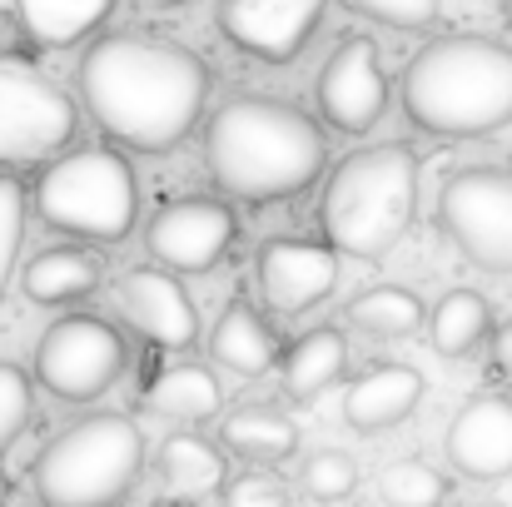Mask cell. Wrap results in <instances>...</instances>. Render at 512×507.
I'll return each mask as SVG.
<instances>
[{"instance_id":"6","label":"cell","mask_w":512,"mask_h":507,"mask_svg":"<svg viewBox=\"0 0 512 507\" xmlns=\"http://www.w3.org/2000/svg\"><path fill=\"white\" fill-rule=\"evenodd\" d=\"M35 209L60 234L120 244L135 229V214H140L135 169L125 155H115L105 145L60 155L35 184Z\"/></svg>"},{"instance_id":"5","label":"cell","mask_w":512,"mask_h":507,"mask_svg":"<svg viewBox=\"0 0 512 507\" xmlns=\"http://www.w3.org/2000/svg\"><path fill=\"white\" fill-rule=\"evenodd\" d=\"M145 468V438L120 413H95L65 428L35 463L45 507H115Z\"/></svg>"},{"instance_id":"31","label":"cell","mask_w":512,"mask_h":507,"mask_svg":"<svg viewBox=\"0 0 512 507\" xmlns=\"http://www.w3.org/2000/svg\"><path fill=\"white\" fill-rule=\"evenodd\" d=\"M219 507H289V493L279 478H264V473H239L234 483H224V498Z\"/></svg>"},{"instance_id":"11","label":"cell","mask_w":512,"mask_h":507,"mask_svg":"<svg viewBox=\"0 0 512 507\" xmlns=\"http://www.w3.org/2000/svg\"><path fill=\"white\" fill-rule=\"evenodd\" d=\"M324 10L329 0H219L214 25L234 50L264 65H289L319 30Z\"/></svg>"},{"instance_id":"29","label":"cell","mask_w":512,"mask_h":507,"mask_svg":"<svg viewBox=\"0 0 512 507\" xmlns=\"http://www.w3.org/2000/svg\"><path fill=\"white\" fill-rule=\"evenodd\" d=\"M348 5L393 30H428L443 15V0H348Z\"/></svg>"},{"instance_id":"3","label":"cell","mask_w":512,"mask_h":507,"mask_svg":"<svg viewBox=\"0 0 512 507\" xmlns=\"http://www.w3.org/2000/svg\"><path fill=\"white\" fill-rule=\"evenodd\" d=\"M403 110L443 140H478L512 125V45L488 35H443L403 70Z\"/></svg>"},{"instance_id":"19","label":"cell","mask_w":512,"mask_h":507,"mask_svg":"<svg viewBox=\"0 0 512 507\" xmlns=\"http://www.w3.org/2000/svg\"><path fill=\"white\" fill-rule=\"evenodd\" d=\"M20 284H25L30 304L55 309V304H75V299L95 294L100 289V264L85 249H45L25 264Z\"/></svg>"},{"instance_id":"18","label":"cell","mask_w":512,"mask_h":507,"mask_svg":"<svg viewBox=\"0 0 512 507\" xmlns=\"http://www.w3.org/2000/svg\"><path fill=\"white\" fill-rule=\"evenodd\" d=\"M348 368V343L339 329H309L279 353V378L289 398H319L324 388H334Z\"/></svg>"},{"instance_id":"10","label":"cell","mask_w":512,"mask_h":507,"mask_svg":"<svg viewBox=\"0 0 512 507\" xmlns=\"http://www.w3.org/2000/svg\"><path fill=\"white\" fill-rule=\"evenodd\" d=\"M239 224H234V209L224 199H209V194H194V199H174L165 204L155 219H150V254H155V269L165 274H209L229 244H234Z\"/></svg>"},{"instance_id":"33","label":"cell","mask_w":512,"mask_h":507,"mask_svg":"<svg viewBox=\"0 0 512 507\" xmlns=\"http://www.w3.org/2000/svg\"><path fill=\"white\" fill-rule=\"evenodd\" d=\"M155 5H184V0H155Z\"/></svg>"},{"instance_id":"27","label":"cell","mask_w":512,"mask_h":507,"mask_svg":"<svg viewBox=\"0 0 512 507\" xmlns=\"http://www.w3.org/2000/svg\"><path fill=\"white\" fill-rule=\"evenodd\" d=\"M358 488V468L353 458L339 448H319L304 458V493L319 498V503H343L348 493Z\"/></svg>"},{"instance_id":"28","label":"cell","mask_w":512,"mask_h":507,"mask_svg":"<svg viewBox=\"0 0 512 507\" xmlns=\"http://www.w3.org/2000/svg\"><path fill=\"white\" fill-rule=\"evenodd\" d=\"M20 234H25V184L5 174L0 179V299H5V284L15 274Z\"/></svg>"},{"instance_id":"9","label":"cell","mask_w":512,"mask_h":507,"mask_svg":"<svg viewBox=\"0 0 512 507\" xmlns=\"http://www.w3.org/2000/svg\"><path fill=\"white\" fill-rule=\"evenodd\" d=\"M438 224L473 264L512 274V169L473 165L448 174L438 194Z\"/></svg>"},{"instance_id":"14","label":"cell","mask_w":512,"mask_h":507,"mask_svg":"<svg viewBox=\"0 0 512 507\" xmlns=\"http://www.w3.org/2000/svg\"><path fill=\"white\" fill-rule=\"evenodd\" d=\"M448 463L478 483L512 473V403L503 393H478L458 408L448 423Z\"/></svg>"},{"instance_id":"2","label":"cell","mask_w":512,"mask_h":507,"mask_svg":"<svg viewBox=\"0 0 512 507\" xmlns=\"http://www.w3.org/2000/svg\"><path fill=\"white\" fill-rule=\"evenodd\" d=\"M204 160L224 194L274 204L309 189L324 174L329 145L299 105L269 95H234L209 115Z\"/></svg>"},{"instance_id":"34","label":"cell","mask_w":512,"mask_h":507,"mask_svg":"<svg viewBox=\"0 0 512 507\" xmlns=\"http://www.w3.org/2000/svg\"><path fill=\"white\" fill-rule=\"evenodd\" d=\"M498 5H503V10H508V15H512V0H498Z\"/></svg>"},{"instance_id":"15","label":"cell","mask_w":512,"mask_h":507,"mask_svg":"<svg viewBox=\"0 0 512 507\" xmlns=\"http://www.w3.org/2000/svg\"><path fill=\"white\" fill-rule=\"evenodd\" d=\"M120 309H125V319L140 329V334L150 338V343H160V348H194V338H199V314H194V299L184 294V284L165 274V269H130L125 279H120Z\"/></svg>"},{"instance_id":"20","label":"cell","mask_w":512,"mask_h":507,"mask_svg":"<svg viewBox=\"0 0 512 507\" xmlns=\"http://www.w3.org/2000/svg\"><path fill=\"white\" fill-rule=\"evenodd\" d=\"M145 408L160 418H174V423H204L224 408V393H219V378L209 368L174 363L145 388Z\"/></svg>"},{"instance_id":"35","label":"cell","mask_w":512,"mask_h":507,"mask_svg":"<svg viewBox=\"0 0 512 507\" xmlns=\"http://www.w3.org/2000/svg\"><path fill=\"white\" fill-rule=\"evenodd\" d=\"M478 507H503V503H478Z\"/></svg>"},{"instance_id":"24","label":"cell","mask_w":512,"mask_h":507,"mask_svg":"<svg viewBox=\"0 0 512 507\" xmlns=\"http://www.w3.org/2000/svg\"><path fill=\"white\" fill-rule=\"evenodd\" d=\"M493 329V314H488V299L473 294V289H453L438 299L433 319H428V338L443 358H463L473 353Z\"/></svg>"},{"instance_id":"4","label":"cell","mask_w":512,"mask_h":507,"mask_svg":"<svg viewBox=\"0 0 512 507\" xmlns=\"http://www.w3.org/2000/svg\"><path fill=\"white\" fill-rule=\"evenodd\" d=\"M418 214V155L393 145H368L348 155L324 189L329 249L348 259H383Z\"/></svg>"},{"instance_id":"26","label":"cell","mask_w":512,"mask_h":507,"mask_svg":"<svg viewBox=\"0 0 512 507\" xmlns=\"http://www.w3.org/2000/svg\"><path fill=\"white\" fill-rule=\"evenodd\" d=\"M378 498L388 507H443L448 478L433 473L423 458H398L378 473Z\"/></svg>"},{"instance_id":"22","label":"cell","mask_w":512,"mask_h":507,"mask_svg":"<svg viewBox=\"0 0 512 507\" xmlns=\"http://www.w3.org/2000/svg\"><path fill=\"white\" fill-rule=\"evenodd\" d=\"M160 478L174 498H204L224 488V453L199 433H170L160 443Z\"/></svg>"},{"instance_id":"8","label":"cell","mask_w":512,"mask_h":507,"mask_svg":"<svg viewBox=\"0 0 512 507\" xmlns=\"http://www.w3.org/2000/svg\"><path fill=\"white\" fill-rule=\"evenodd\" d=\"M125 338L95 314H65L35 343V383L60 403H90L125 373Z\"/></svg>"},{"instance_id":"25","label":"cell","mask_w":512,"mask_h":507,"mask_svg":"<svg viewBox=\"0 0 512 507\" xmlns=\"http://www.w3.org/2000/svg\"><path fill=\"white\" fill-rule=\"evenodd\" d=\"M348 324L368 338H408L423 329V304H418L413 289L378 284V289H363L348 304Z\"/></svg>"},{"instance_id":"7","label":"cell","mask_w":512,"mask_h":507,"mask_svg":"<svg viewBox=\"0 0 512 507\" xmlns=\"http://www.w3.org/2000/svg\"><path fill=\"white\" fill-rule=\"evenodd\" d=\"M80 130L75 100L30 60L0 55V165H40Z\"/></svg>"},{"instance_id":"1","label":"cell","mask_w":512,"mask_h":507,"mask_svg":"<svg viewBox=\"0 0 512 507\" xmlns=\"http://www.w3.org/2000/svg\"><path fill=\"white\" fill-rule=\"evenodd\" d=\"M80 100L110 140L140 155H165L184 145L204 115L209 70L194 50L165 35L120 30L100 35L80 55Z\"/></svg>"},{"instance_id":"32","label":"cell","mask_w":512,"mask_h":507,"mask_svg":"<svg viewBox=\"0 0 512 507\" xmlns=\"http://www.w3.org/2000/svg\"><path fill=\"white\" fill-rule=\"evenodd\" d=\"M493 358H498V368L512 378V319L498 329V334H493Z\"/></svg>"},{"instance_id":"13","label":"cell","mask_w":512,"mask_h":507,"mask_svg":"<svg viewBox=\"0 0 512 507\" xmlns=\"http://www.w3.org/2000/svg\"><path fill=\"white\" fill-rule=\"evenodd\" d=\"M254 279L259 294L274 314L294 319L319 309L334 284H339V254L329 244H309V239H269L254 259Z\"/></svg>"},{"instance_id":"21","label":"cell","mask_w":512,"mask_h":507,"mask_svg":"<svg viewBox=\"0 0 512 507\" xmlns=\"http://www.w3.org/2000/svg\"><path fill=\"white\" fill-rule=\"evenodd\" d=\"M115 0H15V15L30 40L40 45H80L110 20Z\"/></svg>"},{"instance_id":"16","label":"cell","mask_w":512,"mask_h":507,"mask_svg":"<svg viewBox=\"0 0 512 507\" xmlns=\"http://www.w3.org/2000/svg\"><path fill=\"white\" fill-rule=\"evenodd\" d=\"M423 393H428V383H423L418 368H408V363H378L363 378H353V388L343 393V423L353 433L398 428L423 403Z\"/></svg>"},{"instance_id":"12","label":"cell","mask_w":512,"mask_h":507,"mask_svg":"<svg viewBox=\"0 0 512 507\" xmlns=\"http://www.w3.org/2000/svg\"><path fill=\"white\" fill-rule=\"evenodd\" d=\"M383 110H388V75L378 45L368 35H348L319 70V115L339 135H368L383 120Z\"/></svg>"},{"instance_id":"30","label":"cell","mask_w":512,"mask_h":507,"mask_svg":"<svg viewBox=\"0 0 512 507\" xmlns=\"http://www.w3.org/2000/svg\"><path fill=\"white\" fill-rule=\"evenodd\" d=\"M30 423V378L15 363H0V448Z\"/></svg>"},{"instance_id":"23","label":"cell","mask_w":512,"mask_h":507,"mask_svg":"<svg viewBox=\"0 0 512 507\" xmlns=\"http://www.w3.org/2000/svg\"><path fill=\"white\" fill-rule=\"evenodd\" d=\"M219 433H224V448H234L254 463H284L299 453V428L279 408H234Z\"/></svg>"},{"instance_id":"17","label":"cell","mask_w":512,"mask_h":507,"mask_svg":"<svg viewBox=\"0 0 512 507\" xmlns=\"http://www.w3.org/2000/svg\"><path fill=\"white\" fill-rule=\"evenodd\" d=\"M209 353L239 373V378H259L279 363V334L264 324V314L249 304V299H229L224 314L214 319V334H209Z\"/></svg>"}]
</instances>
